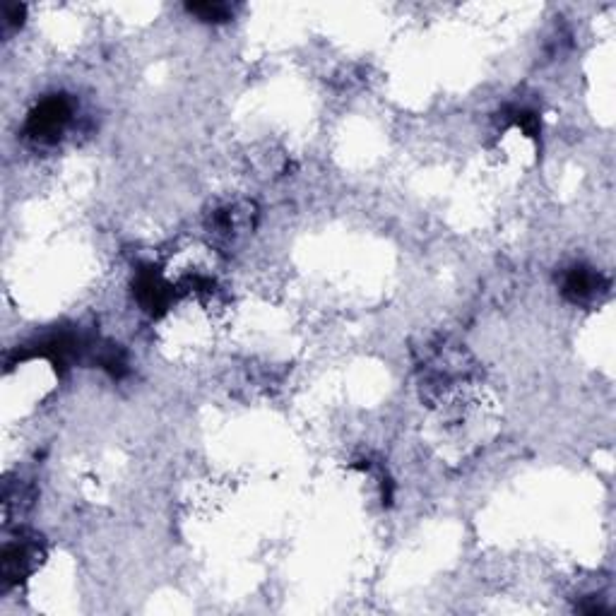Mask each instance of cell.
Listing matches in <instances>:
<instances>
[{
    "label": "cell",
    "mask_w": 616,
    "mask_h": 616,
    "mask_svg": "<svg viewBox=\"0 0 616 616\" xmlns=\"http://www.w3.org/2000/svg\"><path fill=\"white\" fill-rule=\"evenodd\" d=\"M604 287L607 284H604L600 272L590 268H573L564 280V296L571 299L573 304H588Z\"/></svg>",
    "instance_id": "277c9868"
},
{
    "label": "cell",
    "mask_w": 616,
    "mask_h": 616,
    "mask_svg": "<svg viewBox=\"0 0 616 616\" xmlns=\"http://www.w3.org/2000/svg\"><path fill=\"white\" fill-rule=\"evenodd\" d=\"M39 556V542L34 537H17L5 544L3 554H0V578H3L5 588L25 580L37 568Z\"/></svg>",
    "instance_id": "7a4b0ae2"
},
{
    "label": "cell",
    "mask_w": 616,
    "mask_h": 616,
    "mask_svg": "<svg viewBox=\"0 0 616 616\" xmlns=\"http://www.w3.org/2000/svg\"><path fill=\"white\" fill-rule=\"evenodd\" d=\"M22 15H25V5H5V27L22 25Z\"/></svg>",
    "instance_id": "8992f818"
},
{
    "label": "cell",
    "mask_w": 616,
    "mask_h": 616,
    "mask_svg": "<svg viewBox=\"0 0 616 616\" xmlns=\"http://www.w3.org/2000/svg\"><path fill=\"white\" fill-rule=\"evenodd\" d=\"M70 118H73V104L65 97H46L44 102H39L32 109V114L27 116L25 133L29 140L34 142H56L63 135V130L68 128Z\"/></svg>",
    "instance_id": "6da1fadb"
},
{
    "label": "cell",
    "mask_w": 616,
    "mask_h": 616,
    "mask_svg": "<svg viewBox=\"0 0 616 616\" xmlns=\"http://www.w3.org/2000/svg\"><path fill=\"white\" fill-rule=\"evenodd\" d=\"M188 13L200 17L205 22H224L229 20L231 8L224 3H193L188 5Z\"/></svg>",
    "instance_id": "5b68a950"
},
{
    "label": "cell",
    "mask_w": 616,
    "mask_h": 616,
    "mask_svg": "<svg viewBox=\"0 0 616 616\" xmlns=\"http://www.w3.org/2000/svg\"><path fill=\"white\" fill-rule=\"evenodd\" d=\"M135 296H138L140 306L152 316H159L171 306L174 301V287L164 280L154 268H142L135 277Z\"/></svg>",
    "instance_id": "3957f363"
}]
</instances>
